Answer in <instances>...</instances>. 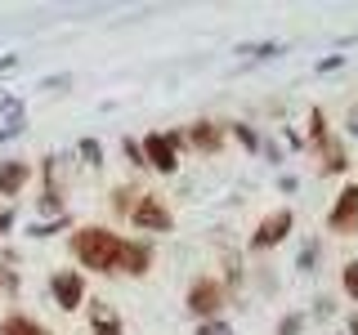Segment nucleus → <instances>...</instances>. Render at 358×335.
Returning <instances> with one entry per match:
<instances>
[{"label":"nucleus","mask_w":358,"mask_h":335,"mask_svg":"<svg viewBox=\"0 0 358 335\" xmlns=\"http://www.w3.org/2000/svg\"><path fill=\"white\" fill-rule=\"evenodd\" d=\"M345 295L358 299V260H354V264H345Z\"/></svg>","instance_id":"nucleus-13"},{"label":"nucleus","mask_w":358,"mask_h":335,"mask_svg":"<svg viewBox=\"0 0 358 335\" xmlns=\"http://www.w3.org/2000/svg\"><path fill=\"white\" fill-rule=\"evenodd\" d=\"M354 335H358V318H354Z\"/></svg>","instance_id":"nucleus-19"},{"label":"nucleus","mask_w":358,"mask_h":335,"mask_svg":"<svg viewBox=\"0 0 358 335\" xmlns=\"http://www.w3.org/2000/svg\"><path fill=\"white\" fill-rule=\"evenodd\" d=\"M148 264H152V251H148V246H143V241H126V246H121V273H134V277H139V273H148Z\"/></svg>","instance_id":"nucleus-9"},{"label":"nucleus","mask_w":358,"mask_h":335,"mask_svg":"<svg viewBox=\"0 0 358 335\" xmlns=\"http://www.w3.org/2000/svg\"><path fill=\"white\" fill-rule=\"evenodd\" d=\"M175 143H179V134H148V139H143V156H148V161H152L162 174H171L175 165H179Z\"/></svg>","instance_id":"nucleus-5"},{"label":"nucleus","mask_w":358,"mask_h":335,"mask_svg":"<svg viewBox=\"0 0 358 335\" xmlns=\"http://www.w3.org/2000/svg\"><path fill=\"white\" fill-rule=\"evenodd\" d=\"M278 331H282V335H296V331H300V318H287V322H282Z\"/></svg>","instance_id":"nucleus-18"},{"label":"nucleus","mask_w":358,"mask_h":335,"mask_svg":"<svg viewBox=\"0 0 358 335\" xmlns=\"http://www.w3.org/2000/svg\"><path fill=\"white\" fill-rule=\"evenodd\" d=\"M90 322H94V335H121V318H117L108 304H94Z\"/></svg>","instance_id":"nucleus-11"},{"label":"nucleus","mask_w":358,"mask_h":335,"mask_svg":"<svg viewBox=\"0 0 358 335\" xmlns=\"http://www.w3.org/2000/svg\"><path fill=\"white\" fill-rule=\"evenodd\" d=\"M188 308H193L197 318L215 322V313L224 308V286L215 282V277H201V282H193V290H188Z\"/></svg>","instance_id":"nucleus-3"},{"label":"nucleus","mask_w":358,"mask_h":335,"mask_svg":"<svg viewBox=\"0 0 358 335\" xmlns=\"http://www.w3.org/2000/svg\"><path fill=\"white\" fill-rule=\"evenodd\" d=\"M220 139H224V134H220V126H210V121H197V126H193V143L201 152H215Z\"/></svg>","instance_id":"nucleus-12"},{"label":"nucleus","mask_w":358,"mask_h":335,"mask_svg":"<svg viewBox=\"0 0 358 335\" xmlns=\"http://www.w3.org/2000/svg\"><path fill=\"white\" fill-rule=\"evenodd\" d=\"M0 335H50V331H45L41 322L22 318V313H9V318L0 322Z\"/></svg>","instance_id":"nucleus-10"},{"label":"nucleus","mask_w":358,"mask_h":335,"mask_svg":"<svg viewBox=\"0 0 358 335\" xmlns=\"http://www.w3.org/2000/svg\"><path fill=\"white\" fill-rule=\"evenodd\" d=\"M197 335H233L229 327H224V322L215 318V322H201V327H197Z\"/></svg>","instance_id":"nucleus-16"},{"label":"nucleus","mask_w":358,"mask_h":335,"mask_svg":"<svg viewBox=\"0 0 358 335\" xmlns=\"http://www.w3.org/2000/svg\"><path fill=\"white\" fill-rule=\"evenodd\" d=\"M121 246H126V241H121L117 232H108V228H76L72 255H76L85 268H94V273H117Z\"/></svg>","instance_id":"nucleus-1"},{"label":"nucleus","mask_w":358,"mask_h":335,"mask_svg":"<svg viewBox=\"0 0 358 335\" xmlns=\"http://www.w3.org/2000/svg\"><path fill=\"white\" fill-rule=\"evenodd\" d=\"M81 156H85L90 165H99V161H103V148H99L94 139H85V143H81Z\"/></svg>","instance_id":"nucleus-14"},{"label":"nucleus","mask_w":358,"mask_h":335,"mask_svg":"<svg viewBox=\"0 0 358 335\" xmlns=\"http://www.w3.org/2000/svg\"><path fill=\"white\" fill-rule=\"evenodd\" d=\"M291 223H296V219H291V210H273V215H268L260 228H255L251 241H255V246H278V241L291 232Z\"/></svg>","instance_id":"nucleus-7"},{"label":"nucleus","mask_w":358,"mask_h":335,"mask_svg":"<svg viewBox=\"0 0 358 335\" xmlns=\"http://www.w3.org/2000/svg\"><path fill=\"white\" fill-rule=\"evenodd\" d=\"M50 290H54V299H59V308H67V313L85 304V277H81V273H72V268H63V273H54Z\"/></svg>","instance_id":"nucleus-4"},{"label":"nucleus","mask_w":358,"mask_h":335,"mask_svg":"<svg viewBox=\"0 0 358 335\" xmlns=\"http://www.w3.org/2000/svg\"><path fill=\"white\" fill-rule=\"evenodd\" d=\"M238 54H251V59H268V54H278V45H242Z\"/></svg>","instance_id":"nucleus-15"},{"label":"nucleus","mask_w":358,"mask_h":335,"mask_svg":"<svg viewBox=\"0 0 358 335\" xmlns=\"http://www.w3.org/2000/svg\"><path fill=\"white\" fill-rule=\"evenodd\" d=\"M27 179H31L27 161H0V197H18Z\"/></svg>","instance_id":"nucleus-8"},{"label":"nucleus","mask_w":358,"mask_h":335,"mask_svg":"<svg viewBox=\"0 0 358 335\" xmlns=\"http://www.w3.org/2000/svg\"><path fill=\"white\" fill-rule=\"evenodd\" d=\"M130 219H134V228H143V232H171V223H175L171 210L162 206V197H148V193L130 206Z\"/></svg>","instance_id":"nucleus-2"},{"label":"nucleus","mask_w":358,"mask_h":335,"mask_svg":"<svg viewBox=\"0 0 358 335\" xmlns=\"http://www.w3.org/2000/svg\"><path fill=\"white\" fill-rule=\"evenodd\" d=\"M327 223H331L336 232H350V228H358V184H350L341 197H336V206H331Z\"/></svg>","instance_id":"nucleus-6"},{"label":"nucleus","mask_w":358,"mask_h":335,"mask_svg":"<svg viewBox=\"0 0 358 335\" xmlns=\"http://www.w3.org/2000/svg\"><path fill=\"white\" fill-rule=\"evenodd\" d=\"M14 228V210H0V232H9Z\"/></svg>","instance_id":"nucleus-17"}]
</instances>
